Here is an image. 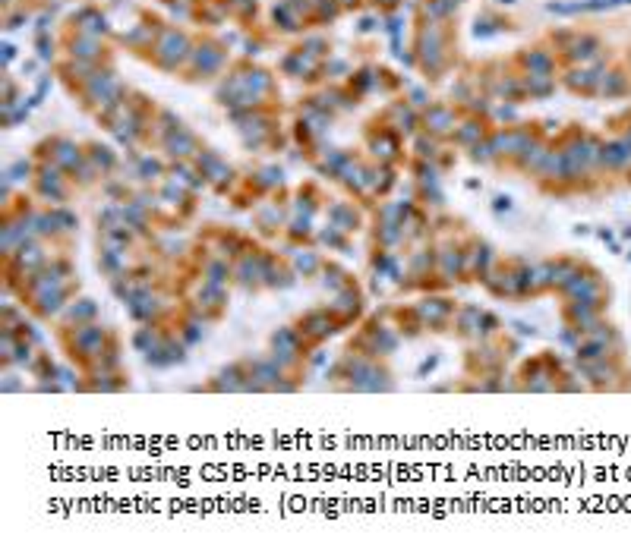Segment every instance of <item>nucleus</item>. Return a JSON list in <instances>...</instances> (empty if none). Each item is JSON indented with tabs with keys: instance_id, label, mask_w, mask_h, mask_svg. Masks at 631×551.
<instances>
[{
	"instance_id": "f257e3e1",
	"label": "nucleus",
	"mask_w": 631,
	"mask_h": 551,
	"mask_svg": "<svg viewBox=\"0 0 631 551\" xmlns=\"http://www.w3.org/2000/svg\"><path fill=\"white\" fill-rule=\"evenodd\" d=\"M565 290V296L568 299H575V303H587V306H603V284L597 281V274H590V277H584V274H578V277H571L568 284L562 287Z\"/></svg>"
},
{
	"instance_id": "f03ea898",
	"label": "nucleus",
	"mask_w": 631,
	"mask_h": 551,
	"mask_svg": "<svg viewBox=\"0 0 631 551\" xmlns=\"http://www.w3.org/2000/svg\"><path fill=\"white\" fill-rule=\"evenodd\" d=\"M565 315H568L571 328H578L581 334H587V331H593L600 325V309L597 306H587V303H575V299L565 306Z\"/></svg>"
},
{
	"instance_id": "7ed1b4c3",
	"label": "nucleus",
	"mask_w": 631,
	"mask_h": 551,
	"mask_svg": "<svg viewBox=\"0 0 631 551\" xmlns=\"http://www.w3.org/2000/svg\"><path fill=\"white\" fill-rule=\"evenodd\" d=\"M303 328L310 331V334H316V337H325V334H332V321H328V315H322V312H313L310 319L303 321Z\"/></svg>"
},
{
	"instance_id": "20e7f679",
	"label": "nucleus",
	"mask_w": 631,
	"mask_h": 551,
	"mask_svg": "<svg viewBox=\"0 0 631 551\" xmlns=\"http://www.w3.org/2000/svg\"><path fill=\"white\" fill-rule=\"evenodd\" d=\"M509 208H511V202H509L505 196H499V198H496V211H509Z\"/></svg>"
},
{
	"instance_id": "39448f33",
	"label": "nucleus",
	"mask_w": 631,
	"mask_h": 551,
	"mask_svg": "<svg viewBox=\"0 0 631 551\" xmlns=\"http://www.w3.org/2000/svg\"><path fill=\"white\" fill-rule=\"evenodd\" d=\"M597 237L606 240V242H612V230H609V227H603V230H597Z\"/></svg>"
},
{
	"instance_id": "423d86ee",
	"label": "nucleus",
	"mask_w": 631,
	"mask_h": 551,
	"mask_svg": "<svg viewBox=\"0 0 631 551\" xmlns=\"http://www.w3.org/2000/svg\"><path fill=\"white\" fill-rule=\"evenodd\" d=\"M622 237H625V240H631V224L625 227V230H622Z\"/></svg>"
},
{
	"instance_id": "0eeeda50",
	"label": "nucleus",
	"mask_w": 631,
	"mask_h": 551,
	"mask_svg": "<svg viewBox=\"0 0 631 551\" xmlns=\"http://www.w3.org/2000/svg\"><path fill=\"white\" fill-rule=\"evenodd\" d=\"M628 259H631V252H628Z\"/></svg>"
}]
</instances>
